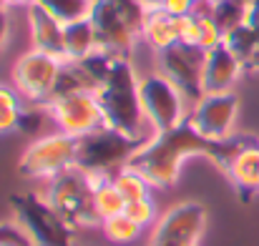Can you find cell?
Returning <instances> with one entry per match:
<instances>
[{
    "label": "cell",
    "mask_w": 259,
    "mask_h": 246,
    "mask_svg": "<svg viewBox=\"0 0 259 246\" xmlns=\"http://www.w3.org/2000/svg\"><path fill=\"white\" fill-rule=\"evenodd\" d=\"M38 3L53 18H58L63 25L88 18L91 15V8H93V0H38Z\"/></svg>",
    "instance_id": "obj_22"
},
{
    "label": "cell",
    "mask_w": 259,
    "mask_h": 246,
    "mask_svg": "<svg viewBox=\"0 0 259 246\" xmlns=\"http://www.w3.org/2000/svg\"><path fill=\"white\" fill-rule=\"evenodd\" d=\"M204 221H206V211L201 204L194 201L179 204L156 224L151 246H196Z\"/></svg>",
    "instance_id": "obj_12"
},
{
    "label": "cell",
    "mask_w": 259,
    "mask_h": 246,
    "mask_svg": "<svg viewBox=\"0 0 259 246\" xmlns=\"http://www.w3.org/2000/svg\"><path fill=\"white\" fill-rule=\"evenodd\" d=\"M91 181H93V201H96V211L101 221L126 211V201L113 186L111 176H91Z\"/></svg>",
    "instance_id": "obj_19"
},
{
    "label": "cell",
    "mask_w": 259,
    "mask_h": 246,
    "mask_svg": "<svg viewBox=\"0 0 259 246\" xmlns=\"http://www.w3.org/2000/svg\"><path fill=\"white\" fill-rule=\"evenodd\" d=\"M63 61L43 53V51H30L25 56L18 58V63L13 66V83L18 88L20 95H25L33 103H48L56 78L61 73Z\"/></svg>",
    "instance_id": "obj_9"
},
{
    "label": "cell",
    "mask_w": 259,
    "mask_h": 246,
    "mask_svg": "<svg viewBox=\"0 0 259 246\" xmlns=\"http://www.w3.org/2000/svg\"><path fill=\"white\" fill-rule=\"evenodd\" d=\"M0 244L8 246H33L28 234L20 229V224H0Z\"/></svg>",
    "instance_id": "obj_28"
},
{
    "label": "cell",
    "mask_w": 259,
    "mask_h": 246,
    "mask_svg": "<svg viewBox=\"0 0 259 246\" xmlns=\"http://www.w3.org/2000/svg\"><path fill=\"white\" fill-rule=\"evenodd\" d=\"M63 51H66V61H81L91 56L93 51H98V40H96V30L91 18L68 23L63 30Z\"/></svg>",
    "instance_id": "obj_18"
},
{
    "label": "cell",
    "mask_w": 259,
    "mask_h": 246,
    "mask_svg": "<svg viewBox=\"0 0 259 246\" xmlns=\"http://www.w3.org/2000/svg\"><path fill=\"white\" fill-rule=\"evenodd\" d=\"M5 3H8V0H0V8H3V5H5Z\"/></svg>",
    "instance_id": "obj_34"
},
{
    "label": "cell",
    "mask_w": 259,
    "mask_h": 246,
    "mask_svg": "<svg viewBox=\"0 0 259 246\" xmlns=\"http://www.w3.org/2000/svg\"><path fill=\"white\" fill-rule=\"evenodd\" d=\"M0 246H8V244H0Z\"/></svg>",
    "instance_id": "obj_35"
},
{
    "label": "cell",
    "mask_w": 259,
    "mask_h": 246,
    "mask_svg": "<svg viewBox=\"0 0 259 246\" xmlns=\"http://www.w3.org/2000/svg\"><path fill=\"white\" fill-rule=\"evenodd\" d=\"M139 90H141L144 113H146V118H149V123L154 126L156 133L171 131L179 123L186 121V113H184V103L186 101H184L179 88L166 76L154 73V76L141 78Z\"/></svg>",
    "instance_id": "obj_8"
},
{
    "label": "cell",
    "mask_w": 259,
    "mask_h": 246,
    "mask_svg": "<svg viewBox=\"0 0 259 246\" xmlns=\"http://www.w3.org/2000/svg\"><path fill=\"white\" fill-rule=\"evenodd\" d=\"M139 78L128 58H116L111 73L106 81L96 88V98L101 103L106 126L131 136V138H146V113L141 106V90Z\"/></svg>",
    "instance_id": "obj_2"
},
{
    "label": "cell",
    "mask_w": 259,
    "mask_h": 246,
    "mask_svg": "<svg viewBox=\"0 0 259 246\" xmlns=\"http://www.w3.org/2000/svg\"><path fill=\"white\" fill-rule=\"evenodd\" d=\"M88 18H91L93 30H96L98 51H106L111 56L128 58V53L134 48V40L139 35L126 25V20L116 13V8L108 0H93V8H91V15Z\"/></svg>",
    "instance_id": "obj_13"
},
{
    "label": "cell",
    "mask_w": 259,
    "mask_h": 246,
    "mask_svg": "<svg viewBox=\"0 0 259 246\" xmlns=\"http://www.w3.org/2000/svg\"><path fill=\"white\" fill-rule=\"evenodd\" d=\"M5 40H8V15H5V10L0 8V48L5 45Z\"/></svg>",
    "instance_id": "obj_30"
},
{
    "label": "cell",
    "mask_w": 259,
    "mask_h": 246,
    "mask_svg": "<svg viewBox=\"0 0 259 246\" xmlns=\"http://www.w3.org/2000/svg\"><path fill=\"white\" fill-rule=\"evenodd\" d=\"M239 111V98L227 90V93H206L201 101H196L186 116V121L206 138L224 141L232 136V126L237 121Z\"/></svg>",
    "instance_id": "obj_11"
},
{
    "label": "cell",
    "mask_w": 259,
    "mask_h": 246,
    "mask_svg": "<svg viewBox=\"0 0 259 246\" xmlns=\"http://www.w3.org/2000/svg\"><path fill=\"white\" fill-rule=\"evenodd\" d=\"M46 199L68 221V226L73 231L83 229V226L103 224L96 211V201H93V181L88 173H83L76 166H71L63 173H58L56 178H51V188H48Z\"/></svg>",
    "instance_id": "obj_5"
},
{
    "label": "cell",
    "mask_w": 259,
    "mask_h": 246,
    "mask_svg": "<svg viewBox=\"0 0 259 246\" xmlns=\"http://www.w3.org/2000/svg\"><path fill=\"white\" fill-rule=\"evenodd\" d=\"M194 3H196V0H166V3H164V10H166V13H171L174 18L191 15V10H194Z\"/></svg>",
    "instance_id": "obj_29"
},
{
    "label": "cell",
    "mask_w": 259,
    "mask_h": 246,
    "mask_svg": "<svg viewBox=\"0 0 259 246\" xmlns=\"http://www.w3.org/2000/svg\"><path fill=\"white\" fill-rule=\"evenodd\" d=\"M78 138L68 133H56L33 141L20 156V173L28 178H56L66 168L76 166Z\"/></svg>",
    "instance_id": "obj_7"
},
{
    "label": "cell",
    "mask_w": 259,
    "mask_h": 246,
    "mask_svg": "<svg viewBox=\"0 0 259 246\" xmlns=\"http://www.w3.org/2000/svg\"><path fill=\"white\" fill-rule=\"evenodd\" d=\"M254 136H229L224 141H214L201 136L189 121L179 123L171 131L156 133L151 141H146L134 159L128 161L151 186L156 188H171L179 178L181 161L189 156H206L222 171H227L234 156L252 141Z\"/></svg>",
    "instance_id": "obj_1"
},
{
    "label": "cell",
    "mask_w": 259,
    "mask_h": 246,
    "mask_svg": "<svg viewBox=\"0 0 259 246\" xmlns=\"http://www.w3.org/2000/svg\"><path fill=\"white\" fill-rule=\"evenodd\" d=\"M229 176V181L234 183L237 193L242 201H249L259 191V141L252 138L229 164V168L224 171Z\"/></svg>",
    "instance_id": "obj_16"
},
{
    "label": "cell",
    "mask_w": 259,
    "mask_h": 246,
    "mask_svg": "<svg viewBox=\"0 0 259 246\" xmlns=\"http://www.w3.org/2000/svg\"><path fill=\"white\" fill-rule=\"evenodd\" d=\"M8 3H10V5H23V8L28 10V8H30V5H35L38 0H8Z\"/></svg>",
    "instance_id": "obj_32"
},
{
    "label": "cell",
    "mask_w": 259,
    "mask_h": 246,
    "mask_svg": "<svg viewBox=\"0 0 259 246\" xmlns=\"http://www.w3.org/2000/svg\"><path fill=\"white\" fill-rule=\"evenodd\" d=\"M141 3H144V8H146V10H154V8H164V3H166V0H141Z\"/></svg>",
    "instance_id": "obj_31"
},
{
    "label": "cell",
    "mask_w": 259,
    "mask_h": 246,
    "mask_svg": "<svg viewBox=\"0 0 259 246\" xmlns=\"http://www.w3.org/2000/svg\"><path fill=\"white\" fill-rule=\"evenodd\" d=\"M43 121H46V113L40 108H23L15 131H20V133H35L43 126Z\"/></svg>",
    "instance_id": "obj_27"
},
{
    "label": "cell",
    "mask_w": 259,
    "mask_h": 246,
    "mask_svg": "<svg viewBox=\"0 0 259 246\" xmlns=\"http://www.w3.org/2000/svg\"><path fill=\"white\" fill-rule=\"evenodd\" d=\"M113 8H116V13L126 20V25L136 33V35H144V23H146V8H144V3L141 0H108Z\"/></svg>",
    "instance_id": "obj_25"
},
{
    "label": "cell",
    "mask_w": 259,
    "mask_h": 246,
    "mask_svg": "<svg viewBox=\"0 0 259 246\" xmlns=\"http://www.w3.org/2000/svg\"><path fill=\"white\" fill-rule=\"evenodd\" d=\"M20 98L13 88L0 85V133L15 131L18 128V118H20Z\"/></svg>",
    "instance_id": "obj_24"
},
{
    "label": "cell",
    "mask_w": 259,
    "mask_h": 246,
    "mask_svg": "<svg viewBox=\"0 0 259 246\" xmlns=\"http://www.w3.org/2000/svg\"><path fill=\"white\" fill-rule=\"evenodd\" d=\"M28 25H30L35 51H43V53H51V56L66 61V51H63L66 25L58 18H53L40 3H35V5L28 8Z\"/></svg>",
    "instance_id": "obj_14"
},
{
    "label": "cell",
    "mask_w": 259,
    "mask_h": 246,
    "mask_svg": "<svg viewBox=\"0 0 259 246\" xmlns=\"http://www.w3.org/2000/svg\"><path fill=\"white\" fill-rule=\"evenodd\" d=\"M101 229H103L106 239H111L113 244H128V241H134L141 234V226L134 219H128L126 214H118V216L106 219L101 224Z\"/></svg>",
    "instance_id": "obj_23"
},
{
    "label": "cell",
    "mask_w": 259,
    "mask_h": 246,
    "mask_svg": "<svg viewBox=\"0 0 259 246\" xmlns=\"http://www.w3.org/2000/svg\"><path fill=\"white\" fill-rule=\"evenodd\" d=\"M10 206H13L15 221L28 234L33 246H76L73 229L51 206L48 199H43L33 191H25V193L10 196Z\"/></svg>",
    "instance_id": "obj_4"
},
{
    "label": "cell",
    "mask_w": 259,
    "mask_h": 246,
    "mask_svg": "<svg viewBox=\"0 0 259 246\" xmlns=\"http://www.w3.org/2000/svg\"><path fill=\"white\" fill-rule=\"evenodd\" d=\"M46 108L53 116V121L61 126V131L68 133V136H76V138L106 126L101 103H98L93 90H81V93L63 95L58 101H51Z\"/></svg>",
    "instance_id": "obj_10"
},
{
    "label": "cell",
    "mask_w": 259,
    "mask_h": 246,
    "mask_svg": "<svg viewBox=\"0 0 259 246\" xmlns=\"http://www.w3.org/2000/svg\"><path fill=\"white\" fill-rule=\"evenodd\" d=\"M111 181H113V186L118 188V193L123 196L126 204H131V201H141V199H149V188H151V183H149L136 168H131V166H123L121 171H116V173L111 176Z\"/></svg>",
    "instance_id": "obj_21"
},
{
    "label": "cell",
    "mask_w": 259,
    "mask_h": 246,
    "mask_svg": "<svg viewBox=\"0 0 259 246\" xmlns=\"http://www.w3.org/2000/svg\"><path fill=\"white\" fill-rule=\"evenodd\" d=\"M144 38L151 48L164 51L174 43H179V23L171 13H166L164 8H154L146 13V23H144Z\"/></svg>",
    "instance_id": "obj_17"
},
{
    "label": "cell",
    "mask_w": 259,
    "mask_h": 246,
    "mask_svg": "<svg viewBox=\"0 0 259 246\" xmlns=\"http://www.w3.org/2000/svg\"><path fill=\"white\" fill-rule=\"evenodd\" d=\"M206 53L201 45L191 43H174L169 48L159 51V66L161 76L179 88L186 103H196L204 98V66H206Z\"/></svg>",
    "instance_id": "obj_6"
},
{
    "label": "cell",
    "mask_w": 259,
    "mask_h": 246,
    "mask_svg": "<svg viewBox=\"0 0 259 246\" xmlns=\"http://www.w3.org/2000/svg\"><path fill=\"white\" fill-rule=\"evenodd\" d=\"M146 138H131L111 126H101L86 136H78L76 168L88 176H113L134 159Z\"/></svg>",
    "instance_id": "obj_3"
},
{
    "label": "cell",
    "mask_w": 259,
    "mask_h": 246,
    "mask_svg": "<svg viewBox=\"0 0 259 246\" xmlns=\"http://www.w3.org/2000/svg\"><path fill=\"white\" fill-rule=\"evenodd\" d=\"M128 219H134L141 229L146 226V224H151L154 221V216H156V206H154V201H151V196L149 199H141V201H131V204H126V211H123Z\"/></svg>",
    "instance_id": "obj_26"
},
{
    "label": "cell",
    "mask_w": 259,
    "mask_h": 246,
    "mask_svg": "<svg viewBox=\"0 0 259 246\" xmlns=\"http://www.w3.org/2000/svg\"><path fill=\"white\" fill-rule=\"evenodd\" d=\"M242 71H244V66L224 43L211 48L206 53V66H204V95L206 93H227Z\"/></svg>",
    "instance_id": "obj_15"
},
{
    "label": "cell",
    "mask_w": 259,
    "mask_h": 246,
    "mask_svg": "<svg viewBox=\"0 0 259 246\" xmlns=\"http://www.w3.org/2000/svg\"><path fill=\"white\" fill-rule=\"evenodd\" d=\"M244 3H247V5H252V3H257V0H244Z\"/></svg>",
    "instance_id": "obj_33"
},
{
    "label": "cell",
    "mask_w": 259,
    "mask_h": 246,
    "mask_svg": "<svg viewBox=\"0 0 259 246\" xmlns=\"http://www.w3.org/2000/svg\"><path fill=\"white\" fill-rule=\"evenodd\" d=\"M247 15H249V5L244 0H214L211 18L219 25V30H222L224 38L232 30H237L239 25H244L247 23Z\"/></svg>",
    "instance_id": "obj_20"
}]
</instances>
